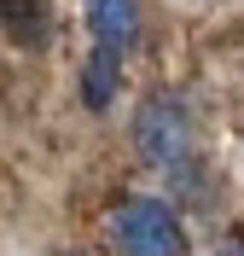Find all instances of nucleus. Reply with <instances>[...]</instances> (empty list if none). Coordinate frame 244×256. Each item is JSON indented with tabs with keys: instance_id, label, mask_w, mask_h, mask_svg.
<instances>
[{
	"instance_id": "7ed1b4c3",
	"label": "nucleus",
	"mask_w": 244,
	"mask_h": 256,
	"mask_svg": "<svg viewBox=\"0 0 244 256\" xmlns=\"http://www.w3.org/2000/svg\"><path fill=\"white\" fill-rule=\"evenodd\" d=\"M81 18H87V35H93V52L128 58L140 47V0H87Z\"/></svg>"
},
{
	"instance_id": "423d86ee",
	"label": "nucleus",
	"mask_w": 244,
	"mask_h": 256,
	"mask_svg": "<svg viewBox=\"0 0 244 256\" xmlns=\"http://www.w3.org/2000/svg\"><path fill=\"white\" fill-rule=\"evenodd\" d=\"M215 256H244V239H227V244H215Z\"/></svg>"
},
{
	"instance_id": "f03ea898",
	"label": "nucleus",
	"mask_w": 244,
	"mask_h": 256,
	"mask_svg": "<svg viewBox=\"0 0 244 256\" xmlns=\"http://www.w3.org/2000/svg\"><path fill=\"white\" fill-rule=\"evenodd\" d=\"M111 244L116 256H186V227L163 198L128 192L111 204Z\"/></svg>"
},
{
	"instance_id": "20e7f679",
	"label": "nucleus",
	"mask_w": 244,
	"mask_h": 256,
	"mask_svg": "<svg viewBox=\"0 0 244 256\" xmlns=\"http://www.w3.org/2000/svg\"><path fill=\"white\" fill-rule=\"evenodd\" d=\"M0 30H12V41L41 47L52 41V6L47 0H0Z\"/></svg>"
},
{
	"instance_id": "f257e3e1",
	"label": "nucleus",
	"mask_w": 244,
	"mask_h": 256,
	"mask_svg": "<svg viewBox=\"0 0 244 256\" xmlns=\"http://www.w3.org/2000/svg\"><path fill=\"white\" fill-rule=\"evenodd\" d=\"M134 152L151 169H186L198 152V116L180 94H151L134 111Z\"/></svg>"
},
{
	"instance_id": "39448f33",
	"label": "nucleus",
	"mask_w": 244,
	"mask_h": 256,
	"mask_svg": "<svg viewBox=\"0 0 244 256\" xmlns=\"http://www.w3.org/2000/svg\"><path fill=\"white\" fill-rule=\"evenodd\" d=\"M116 82H122V58L87 52V64H81V105H87V111H105L116 99Z\"/></svg>"
},
{
	"instance_id": "0eeeda50",
	"label": "nucleus",
	"mask_w": 244,
	"mask_h": 256,
	"mask_svg": "<svg viewBox=\"0 0 244 256\" xmlns=\"http://www.w3.org/2000/svg\"><path fill=\"white\" fill-rule=\"evenodd\" d=\"M64 256H87V250H64Z\"/></svg>"
}]
</instances>
